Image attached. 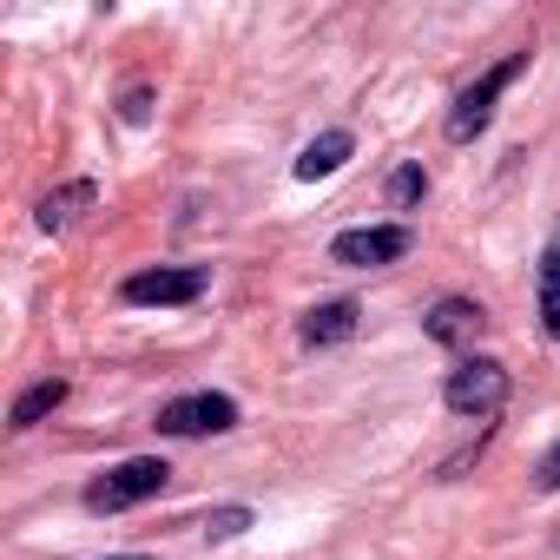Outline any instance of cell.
I'll use <instances>...</instances> for the list:
<instances>
[{"label": "cell", "instance_id": "cell-8", "mask_svg": "<svg viewBox=\"0 0 560 560\" xmlns=\"http://www.w3.org/2000/svg\"><path fill=\"white\" fill-rule=\"evenodd\" d=\"M357 304L350 298H330V304H317V311H304V324H298V337L311 343V350H330V343H350L357 337Z\"/></svg>", "mask_w": 560, "mask_h": 560}, {"label": "cell", "instance_id": "cell-14", "mask_svg": "<svg viewBox=\"0 0 560 560\" xmlns=\"http://www.w3.org/2000/svg\"><path fill=\"white\" fill-rule=\"evenodd\" d=\"M244 527H250V508H244V501L205 514V540H231V534H244Z\"/></svg>", "mask_w": 560, "mask_h": 560}, {"label": "cell", "instance_id": "cell-11", "mask_svg": "<svg viewBox=\"0 0 560 560\" xmlns=\"http://www.w3.org/2000/svg\"><path fill=\"white\" fill-rule=\"evenodd\" d=\"M60 402H67V383H60V376H47V383H34V389H21V396H14L8 422H14V429H34V422H47Z\"/></svg>", "mask_w": 560, "mask_h": 560}, {"label": "cell", "instance_id": "cell-4", "mask_svg": "<svg viewBox=\"0 0 560 560\" xmlns=\"http://www.w3.org/2000/svg\"><path fill=\"white\" fill-rule=\"evenodd\" d=\"M165 481H172L165 455H132V462L106 468V475H100V481L86 488V508H93V514H126V508L152 501V494H159Z\"/></svg>", "mask_w": 560, "mask_h": 560}, {"label": "cell", "instance_id": "cell-3", "mask_svg": "<svg viewBox=\"0 0 560 560\" xmlns=\"http://www.w3.org/2000/svg\"><path fill=\"white\" fill-rule=\"evenodd\" d=\"M205 291H211L205 264H159V270H132L119 284V298L139 311H178V304H198Z\"/></svg>", "mask_w": 560, "mask_h": 560}, {"label": "cell", "instance_id": "cell-13", "mask_svg": "<svg viewBox=\"0 0 560 560\" xmlns=\"http://www.w3.org/2000/svg\"><path fill=\"white\" fill-rule=\"evenodd\" d=\"M422 198H429V172H422V165H396V172H389V205L409 211V205H422Z\"/></svg>", "mask_w": 560, "mask_h": 560}, {"label": "cell", "instance_id": "cell-1", "mask_svg": "<svg viewBox=\"0 0 560 560\" xmlns=\"http://www.w3.org/2000/svg\"><path fill=\"white\" fill-rule=\"evenodd\" d=\"M521 73H527V47H521V54H508V60H494V67H488V73H481V80H475V86H468L455 106H448V119H442L448 145H468V139H481V132H488V119H494V100H501V93H508Z\"/></svg>", "mask_w": 560, "mask_h": 560}, {"label": "cell", "instance_id": "cell-16", "mask_svg": "<svg viewBox=\"0 0 560 560\" xmlns=\"http://www.w3.org/2000/svg\"><path fill=\"white\" fill-rule=\"evenodd\" d=\"M534 488H540V494H560V442L540 455V468H534Z\"/></svg>", "mask_w": 560, "mask_h": 560}, {"label": "cell", "instance_id": "cell-7", "mask_svg": "<svg viewBox=\"0 0 560 560\" xmlns=\"http://www.w3.org/2000/svg\"><path fill=\"white\" fill-rule=\"evenodd\" d=\"M422 330H429V343H442V350H468V343L488 330V311H481L475 298H442V304L422 317Z\"/></svg>", "mask_w": 560, "mask_h": 560}, {"label": "cell", "instance_id": "cell-9", "mask_svg": "<svg viewBox=\"0 0 560 560\" xmlns=\"http://www.w3.org/2000/svg\"><path fill=\"white\" fill-rule=\"evenodd\" d=\"M357 152V132H343V126H330V132H317L304 152H298V178L304 185H317V178H330V172H343V159Z\"/></svg>", "mask_w": 560, "mask_h": 560}, {"label": "cell", "instance_id": "cell-5", "mask_svg": "<svg viewBox=\"0 0 560 560\" xmlns=\"http://www.w3.org/2000/svg\"><path fill=\"white\" fill-rule=\"evenodd\" d=\"M409 250H416L409 224H363V231H337L330 237V264H350V270H376V264H396Z\"/></svg>", "mask_w": 560, "mask_h": 560}, {"label": "cell", "instance_id": "cell-15", "mask_svg": "<svg viewBox=\"0 0 560 560\" xmlns=\"http://www.w3.org/2000/svg\"><path fill=\"white\" fill-rule=\"evenodd\" d=\"M145 113H152V86H132V93L119 100V119H126V126H145Z\"/></svg>", "mask_w": 560, "mask_h": 560}, {"label": "cell", "instance_id": "cell-2", "mask_svg": "<svg viewBox=\"0 0 560 560\" xmlns=\"http://www.w3.org/2000/svg\"><path fill=\"white\" fill-rule=\"evenodd\" d=\"M508 370L494 363V357H462L455 370H448V383H442V402L455 409V416H468V422H488V416H501L508 409Z\"/></svg>", "mask_w": 560, "mask_h": 560}, {"label": "cell", "instance_id": "cell-6", "mask_svg": "<svg viewBox=\"0 0 560 560\" xmlns=\"http://www.w3.org/2000/svg\"><path fill=\"white\" fill-rule=\"evenodd\" d=\"M224 429H237V402L218 389H191L159 409V435H224Z\"/></svg>", "mask_w": 560, "mask_h": 560}, {"label": "cell", "instance_id": "cell-12", "mask_svg": "<svg viewBox=\"0 0 560 560\" xmlns=\"http://www.w3.org/2000/svg\"><path fill=\"white\" fill-rule=\"evenodd\" d=\"M540 330L560 343V237H547L540 250Z\"/></svg>", "mask_w": 560, "mask_h": 560}, {"label": "cell", "instance_id": "cell-10", "mask_svg": "<svg viewBox=\"0 0 560 560\" xmlns=\"http://www.w3.org/2000/svg\"><path fill=\"white\" fill-rule=\"evenodd\" d=\"M93 205H100V185H93V178H73V185L47 191L34 218H40V231H67V224H73L80 211H93Z\"/></svg>", "mask_w": 560, "mask_h": 560}, {"label": "cell", "instance_id": "cell-17", "mask_svg": "<svg viewBox=\"0 0 560 560\" xmlns=\"http://www.w3.org/2000/svg\"><path fill=\"white\" fill-rule=\"evenodd\" d=\"M113 560H145V553H113Z\"/></svg>", "mask_w": 560, "mask_h": 560}]
</instances>
